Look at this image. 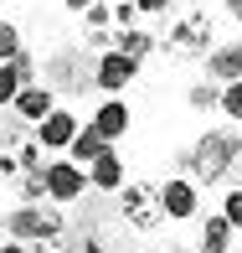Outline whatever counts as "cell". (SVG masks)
Listing matches in <instances>:
<instances>
[{
  "label": "cell",
  "instance_id": "obj_29",
  "mask_svg": "<svg viewBox=\"0 0 242 253\" xmlns=\"http://www.w3.org/2000/svg\"><path fill=\"white\" fill-rule=\"evenodd\" d=\"M0 243H5V217H0Z\"/></svg>",
  "mask_w": 242,
  "mask_h": 253
},
{
  "label": "cell",
  "instance_id": "obj_16",
  "mask_svg": "<svg viewBox=\"0 0 242 253\" xmlns=\"http://www.w3.org/2000/svg\"><path fill=\"white\" fill-rule=\"evenodd\" d=\"M155 47H160V37H155V31L134 26V31H124V37H119V47H113V52H119V57H129L134 67H144L149 57H155Z\"/></svg>",
  "mask_w": 242,
  "mask_h": 253
},
{
  "label": "cell",
  "instance_id": "obj_10",
  "mask_svg": "<svg viewBox=\"0 0 242 253\" xmlns=\"http://www.w3.org/2000/svg\"><path fill=\"white\" fill-rule=\"evenodd\" d=\"M134 78H139V67H134L129 57H119V52H103L98 67H93V88H98V93H108V98H119Z\"/></svg>",
  "mask_w": 242,
  "mask_h": 253
},
{
  "label": "cell",
  "instance_id": "obj_30",
  "mask_svg": "<svg viewBox=\"0 0 242 253\" xmlns=\"http://www.w3.org/2000/svg\"><path fill=\"white\" fill-rule=\"evenodd\" d=\"M0 197H5V181H0Z\"/></svg>",
  "mask_w": 242,
  "mask_h": 253
},
{
  "label": "cell",
  "instance_id": "obj_24",
  "mask_svg": "<svg viewBox=\"0 0 242 253\" xmlns=\"http://www.w3.org/2000/svg\"><path fill=\"white\" fill-rule=\"evenodd\" d=\"M16 93H21V78L10 73V67H0V109H10V103H16Z\"/></svg>",
  "mask_w": 242,
  "mask_h": 253
},
{
  "label": "cell",
  "instance_id": "obj_12",
  "mask_svg": "<svg viewBox=\"0 0 242 253\" xmlns=\"http://www.w3.org/2000/svg\"><path fill=\"white\" fill-rule=\"evenodd\" d=\"M88 124L113 145V140H124V134L134 129V114H129V103H124V98H98V109H93V119H88Z\"/></svg>",
  "mask_w": 242,
  "mask_h": 253
},
{
  "label": "cell",
  "instance_id": "obj_15",
  "mask_svg": "<svg viewBox=\"0 0 242 253\" xmlns=\"http://www.w3.org/2000/svg\"><path fill=\"white\" fill-rule=\"evenodd\" d=\"M108 150H113V145L103 140V134L93 129V124H83V129H77V140H72V150H67V160H72V166H83V170H88V166H93L98 155H108Z\"/></svg>",
  "mask_w": 242,
  "mask_h": 253
},
{
  "label": "cell",
  "instance_id": "obj_19",
  "mask_svg": "<svg viewBox=\"0 0 242 253\" xmlns=\"http://www.w3.org/2000/svg\"><path fill=\"white\" fill-rule=\"evenodd\" d=\"M186 103H191L196 114H222V88H216V83H196L191 93H186Z\"/></svg>",
  "mask_w": 242,
  "mask_h": 253
},
{
  "label": "cell",
  "instance_id": "obj_13",
  "mask_svg": "<svg viewBox=\"0 0 242 253\" xmlns=\"http://www.w3.org/2000/svg\"><path fill=\"white\" fill-rule=\"evenodd\" d=\"M237 78H242V42H216L211 57H206V83L227 88V83H237Z\"/></svg>",
  "mask_w": 242,
  "mask_h": 253
},
{
  "label": "cell",
  "instance_id": "obj_14",
  "mask_svg": "<svg viewBox=\"0 0 242 253\" xmlns=\"http://www.w3.org/2000/svg\"><path fill=\"white\" fill-rule=\"evenodd\" d=\"M124 181H129V176H124V155H119V150L98 155L93 166H88V186H93V191H103V197H108V191L119 197V191H124Z\"/></svg>",
  "mask_w": 242,
  "mask_h": 253
},
{
  "label": "cell",
  "instance_id": "obj_4",
  "mask_svg": "<svg viewBox=\"0 0 242 253\" xmlns=\"http://www.w3.org/2000/svg\"><path fill=\"white\" fill-rule=\"evenodd\" d=\"M62 233H67V217H62V207H52V202H41V207H16V212L5 217V238H10V243H26L31 253L52 248Z\"/></svg>",
  "mask_w": 242,
  "mask_h": 253
},
{
  "label": "cell",
  "instance_id": "obj_27",
  "mask_svg": "<svg viewBox=\"0 0 242 253\" xmlns=\"http://www.w3.org/2000/svg\"><path fill=\"white\" fill-rule=\"evenodd\" d=\"M222 5H227V16H232V21H242V0H222Z\"/></svg>",
  "mask_w": 242,
  "mask_h": 253
},
{
  "label": "cell",
  "instance_id": "obj_25",
  "mask_svg": "<svg viewBox=\"0 0 242 253\" xmlns=\"http://www.w3.org/2000/svg\"><path fill=\"white\" fill-rule=\"evenodd\" d=\"M170 5H175V0H134L139 21H144V16H170Z\"/></svg>",
  "mask_w": 242,
  "mask_h": 253
},
{
  "label": "cell",
  "instance_id": "obj_17",
  "mask_svg": "<svg viewBox=\"0 0 242 253\" xmlns=\"http://www.w3.org/2000/svg\"><path fill=\"white\" fill-rule=\"evenodd\" d=\"M196 253H232V227H227V217H222V212H211V217L201 222Z\"/></svg>",
  "mask_w": 242,
  "mask_h": 253
},
{
  "label": "cell",
  "instance_id": "obj_18",
  "mask_svg": "<svg viewBox=\"0 0 242 253\" xmlns=\"http://www.w3.org/2000/svg\"><path fill=\"white\" fill-rule=\"evenodd\" d=\"M16 191H21V207H41V202H47V170L16 176Z\"/></svg>",
  "mask_w": 242,
  "mask_h": 253
},
{
  "label": "cell",
  "instance_id": "obj_28",
  "mask_svg": "<svg viewBox=\"0 0 242 253\" xmlns=\"http://www.w3.org/2000/svg\"><path fill=\"white\" fill-rule=\"evenodd\" d=\"M0 253H31L26 243H10V238H5V243H0Z\"/></svg>",
  "mask_w": 242,
  "mask_h": 253
},
{
  "label": "cell",
  "instance_id": "obj_21",
  "mask_svg": "<svg viewBox=\"0 0 242 253\" xmlns=\"http://www.w3.org/2000/svg\"><path fill=\"white\" fill-rule=\"evenodd\" d=\"M222 114H227V124H242V78L222 88Z\"/></svg>",
  "mask_w": 242,
  "mask_h": 253
},
{
  "label": "cell",
  "instance_id": "obj_11",
  "mask_svg": "<svg viewBox=\"0 0 242 253\" xmlns=\"http://www.w3.org/2000/svg\"><path fill=\"white\" fill-rule=\"evenodd\" d=\"M52 109H62V103H57V93H52L47 83H26V88L16 93V103H10V114H16V119L26 124V129H36V124L47 119Z\"/></svg>",
  "mask_w": 242,
  "mask_h": 253
},
{
  "label": "cell",
  "instance_id": "obj_20",
  "mask_svg": "<svg viewBox=\"0 0 242 253\" xmlns=\"http://www.w3.org/2000/svg\"><path fill=\"white\" fill-rule=\"evenodd\" d=\"M26 47V42H21V31L10 26V21H0V67H10L16 62V52Z\"/></svg>",
  "mask_w": 242,
  "mask_h": 253
},
{
  "label": "cell",
  "instance_id": "obj_3",
  "mask_svg": "<svg viewBox=\"0 0 242 253\" xmlns=\"http://www.w3.org/2000/svg\"><path fill=\"white\" fill-rule=\"evenodd\" d=\"M77 21H83V47H93V52L103 57V52L119 47L124 31L139 26V10H134V0H98V5L83 10Z\"/></svg>",
  "mask_w": 242,
  "mask_h": 253
},
{
  "label": "cell",
  "instance_id": "obj_6",
  "mask_svg": "<svg viewBox=\"0 0 242 253\" xmlns=\"http://www.w3.org/2000/svg\"><path fill=\"white\" fill-rule=\"evenodd\" d=\"M93 67H98V57L83 62V47H57L47 62H41V83H47L57 93V103H62V98L83 93V88H93Z\"/></svg>",
  "mask_w": 242,
  "mask_h": 253
},
{
  "label": "cell",
  "instance_id": "obj_8",
  "mask_svg": "<svg viewBox=\"0 0 242 253\" xmlns=\"http://www.w3.org/2000/svg\"><path fill=\"white\" fill-rule=\"evenodd\" d=\"M160 207H165V222H191L201 212V186L186 176H165L160 181Z\"/></svg>",
  "mask_w": 242,
  "mask_h": 253
},
{
  "label": "cell",
  "instance_id": "obj_26",
  "mask_svg": "<svg viewBox=\"0 0 242 253\" xmlns=\"http://www.w3.org/2000/svg\"><path fill=\"white\" fill-rule=\"evenodd\" d=\"M62 5H67V16H83V10H93L98 0H62Z\"/></svg>",
  "mask_w": 242,
  "mask_h": 253
},
{
  "label": "cell",
  "instance_id": "obj_5",
  "mask_svg": "<svg viewBox=\"0 0 242 253\" xmlns=\"http://www.w3.org/2000/svg\"><path fill=\"white\" fill-rule=\"evenodd\" d=\"M119 222L129 233L149 238L155 227H165V207H160V181H124L119 191Z\"/></svg>",
  "mask_w": 242,
  "mask_h": 253
},
{
  "label": "cell",
  "instance_id": "obj_31",
  "mask_svg": "<svg viewBox=\"0 0 242 253\" xmlns=\"http://www.w3.org/2000/svg\"><path fill=\"white\" fill-rule=\"evenodd\" d=\"M237 26H242V21H237Z\"/></svg>",
  "mask_w": 242,
  "mask_h": 253
},
{
  "label": "cell",
  "instance_id": "obj_7",
  "mask_svg": "<svg viewBox=\"0 0 242 253\" xmlns=\"http://www.w3.org/2000/svg\"><path fill=\"white\" fill-rule=\"evenodd\" d=\"M88 170L83 166H72L67 155H57V160H47V202L52 207H67V202H83L88 197Z\"/></svg>",
  "mask_w": 242,
  "mask_h": 253
},
{
  "label": "cell",
  "instance_id": "obj_22",
  "mask_svg": "<svg viewBox=\"0 0 242 253\" xmlns=\"http://www.w3.org/2000/svg\"><path fill=\"white\" fill-rule=\"evenodd\" d=\"M10 73L21 78V88H26V83H41V78H36V52L21 47V52H16V62H10Z\"/></svg>",
  "mask_w": 242,
  "mask_h": 253
},
{
  "label": "cell",
  "instance_id": "obj_23",
  "mask_svg": "<svg viewBox=\"0 0 242 253\" xmlns=\"http://www.w3.org/2000/svg\"><path fill=\"white\" fill-rule=\"evenodd\" d=\"M222 217H227L232 233H242V186H232V191L222 197Z\"/></svg>",
  "mask_w": 242,
  "mask_h": 253
},
{
  "label": "cell",
  "instance_id": "obj_1",
  "mask_svg": "<svg viewBox=\"0 0 242 253\" xmlns=\"http://www.w3.org/2000/svg\"><path fill=\"white\" fill-rule=\"evenodd\" d=\"M237 155H242V134H237V129H201L186 150H180V176L196 181V186L232 181Z\"/></svg>",
  "mask_w": 242,
  "mask_h": 253
},
{
  "label": "cell",
  "instance_id": "obj_9",
  "mask_svg": "<svg viewBox=\"0 0 242 253\" xmlns=\"http://www.w3.org/2000/svg\"><path fill=\"white\" fill-rule=\"evenodd\" d=\"M77 129H83V124H77L72 109H52L31 134H36V145H41L47 155H67V150H72V140H77Z\"/></svg>",
  "mask_w": 242,
  "mask_h": 253
},
{
  "label": "cell",
  "instance_id": "obj_2",
  "mask_svg": "<svg viewBox=\"0 0 242 253\" xmlns=\"http://www.w3.org/2000/svg\"><path fill=\"white\" fill-rule=\"evenodd\" d=\"M165 52L175 57V62H206L216 47V16H206L201 5L191 10H170V26H165Z\"/></svg>",
  "mask_w": 242,
  "mask_h": 253
}]
</instances>
